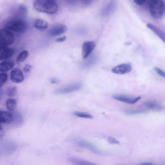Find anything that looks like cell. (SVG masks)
Segmentation results:
<instances>
[{
    "mask_svg": "<svg viewBox=\"0 0 165 165\" xmlns=\"http://www.w3.org/2000/svg\"><path fill=\"white\" fill-rule=\"evenodd\" d=\"M34 7L36 11L48 14L56 13L58 10L55 0H36Z\"/></svg>",
    "mask_w": 165,
    "mask_h": 165,
    "instance_id": "cell-1",
    "label": "cell"
},
{
    "mask_svg": "<svg viewBox=\"0 0 165 165\" xmlns=\"http://www.w3.org/2000/svg\"><path fill=\"white\" fill-rule=\"evenodd\" d=\"M149 9L150 14L153 18L158 19L163 16L164 13V5L162 0H151Z\"/></svg>",
    "mask_w": 165,
    "mask_h": 165,
    "instance_id": "cell-2",
    "label": "cell"
},
{
    "mask_svg": "<svg viewBox=\"0 0 165 165\" xmlns=\"http://www.w3.org/2000/svg\"><path fill=\"white\" fill-rule=\"evenodd\" d=\"M14 40V36L11 32L5 29H0V44L4 46L11 45Z\"/></svg>",
    "mask_w": 165,
    "mask_h": 165,
    "instance_id": "cell-3",
    "label": "cell"
},
{
    "mask_svg": "<svg viewBox=\"0 0 165 165\" xmlns=\"http://www.w3.org/2000/svg\"><path fill=\"white\" fill-rule=\"evenodd\" d=\"M7 28L19 32H24L27 28L26 24L23 21H10L6 25Z\"/></svg>",
    "mask_w": 165,
    "mask_h": 165,
    "instance_id": "cell-4",
    "label": "cell"
},
{
    "mask_svg": "<svg viewBox=\"0 0 165 165\" xmlns=\"http://www.w3.org/2000/svg\"><path fill=\"white\" fill-rule=\"evenodd\" d=\"M75 143L78 146L87 148L96 154L100 155L102 154V152L94 145L85 140L78 139L76 140Z\"/></svg>",
    "mask_w": 165,
    "mask_h": 165,
    "instance_id": "cell-5",
    "label": "cell"
},
{
    "mask_svg": "<svg viewBox=\"0 0 165 165\" xmlns=\"http://www.w3.org/2000/svg\"><path fill=\"white\" fill-rule=\"evenodd\" d=\"M82 87L81 83H77L69 85L65 87L58 89L54 92L55 94H64L76 91Z\"/></svg>",
    "mask_w": 165,
    "mask_h": 165,
    "instance_id": "cell-6",
    "label": "cell"
},
{
    "mask_svg": "<svg viewBox=\"0 0 165 165\" xmlns=\"http://www.w3.org/2000/svg\"><path fill=\"white\" fill-rule=\"evenodd\" d=\"M113 99L129 104H134L141 99V97H134L124 95H113Z\"/></svg>",
    "mask_w": 165,
    "mask_h": 165,
    "instance_id": "cell-7",
    "label": "cell"
},
{
    "mask_svg": "<svg viewBox=\"0 0 165 165\" xmlns=\"http://www.w3.org/2000/svg\"><path fill=\"white\" fill-rule=\"evenodd\" d=\"M132 70L131 65L129 64H121L113 68L112 70V72L118 75H123L129 73Z\"/></svg>",
    "mask_w": 165,
    "mask_h": 165,
    "instance_id": "cell-8",
    "label": "cell"
},
{
    "mask_svg": "<svg viewBox=\"0 0 165 165\" xmlns=\"http://www.w3.org/2000/svg\"><path fill=\"white\" fill-rule=\"evenodd\" d=\"M67 27L63 24H58L52 27L49 31V34L51 36H56L64 33L67 30Z\"/></svg>",
    "mask_w": 165,
    "mask_h": 165,
    "instance_id": "cell-9",
    "label": "cell"
},
{
    "mask_svg": "<svg viewBox=\"0 0 165 165\" xmlns=\"http://www.w3.org/2000/svg\"><path fill=\"white\" fill-rule=\"evenodd\" d=\"M96 46L94 41H88L83 43L82 47V56L83 59L87 58L91 53Z\"/></svg>",
    "mask_w": 165,
    "mask_h": 165,
    "instance_id": "cell-10",
    "label": "cell"
},
{
    "mask_svg": "<svg viewBox=\"0 0 165 165\" xmlns=\"http://www.w3.org/2000/svg\"><path fill=\"white\" fill-rule=\"evenodd\" d=\"M10 78L12 82L16 83H21L24 80L23 73L18 68H14L11 71Z\"/></svg>",
    "mask_w": 165,
    "mask_h": 165,
    "instance_id": "cell-11",
    "label": "cell"
},
{
    "mask_svg": "<svg viewBox=\"0 0 165 165\" xmlns=\"http://www.w3.org/2000/svg\"><path fill=\"white\" fill-rule=\"evenodd\" d=\"M117 5L116 0H110L103 9L102 12V15L106 17L113 13L116 8Z\"/></svg>",
    "mask_w": 165,
    "mask_h": 165,
    "instance_id": "cell-12",
    "label": "cell"
},
{
    "mask_svg": "<svg viewBox=\"0 0 165 165\" xmlns=\"http://www.w3.org/2000/svg\"><path fill=\"white\" fill-rule=\"evenodd\" d=\"M14 50L6 46H0V60H6L13 55Z\"/></svg>",
    "mask_w": 165,
    "mask_h": 165,
    "instance_id": "cell-13",
    "label": "cell"
},
{
    "mask_svg": "<svg viewBox=\"0 0 165 165\" xmlns=\"http://www.w3.org/2000/svg\"><path fill=\"white\" fill-rule=\"evenodd\" d=\"M146 26L148 28L150 29L156 35L159 37L161 40L165 43V34L164 32L161 29L159 28L153 24L148 23L147 24Z\"/></svg>",
    "mask_w": 165,
    "mask_h": 165,
    "instance_id": "cell-14",
    "label": "cell"
},
{
    "mask_svg": "<svg viewBox=\"0 0 165 165\" xmlns=\"http://www.w3.org/2000/svg\"><path fill=\"white\" fill-rule=\"evenodd\" d=\"M68 161L71 164L76 165H95L97 164L85 160L75 157L68 158Z\"/></svg>",
    "mask_w": 165,
    "mask_h": 165,
    "instance_id": "cell-15",
    "label": "cell"
},
{
    "mask_svg": "<svg viewBox=\"0 0 165 165\" xmlns=\"http://www.w3.org/2000/svg\"><path fill=\"white\" fill-rule=\"evenodd\" d=\"M13 115L10 112L1 111H0V123L9 124L13 121Z\"/></svg>",
    "mask_w": 165,
    "mask_h": 165,
    "instance_id": "cell-16",
    "label": "cell"
},
{
    "mask_svg": "<svg viewBox=\"0 0 165 165\" xmlns=\"http://www.w3.org/2000/svg\"><path fill=\"white\" fill-rule=\"evenodd\" d=\"M35 28L39 31H44L47 29L48 24L47 22L43 20L38 19L36 20L34 23Z\"/></svg>",
    "mask_w": 165,
    "mask_h": 165,
    "instance_id": "cell-17",
    "label": "cell"
},
{
    "mask_svg": "<svg viewBox=\"0 0 165 165\" xmlns=\"http://www.w3.org/2000/svg\"><path fill=\"white\" fill-rule=\"evenodd\" d=\"M15 65L13 61H4L0 63V72H6L10 70Z\"/></svg>",
    "mask_w": 165,
    "mask_h": 165,
    "instance_id": "cell-18",
    "label": "cell"
},
{
    "mask_svg": "<svg viewBox=\"0 0 165 165\" xmlns=\"http://www.w3.org/2000/svg\"><path fill=\"white\" fill-rule=\"evenodd\" d=\"M144 105L149 109L156 111H161L163 109V107L156 102L148 101L144 103Z\"/></svg>",
    "mask_w": 165,
    "mask_h": 165,
    "instance_id": "cell-19",
    "label": "cell"
},
{
    "mask_svg": "<svg viewBox=\"0 0 165 165\" xmlns=\"http://www.w3.org/2000/svg\"><path fill=\"white\" fill-rule=\"evenodd\" d=\"M17 100L13 98H9L7 100L6 102V107L10 111H13L17 106Z\"/></svg>",
    "mask_w": 165,
    "mask_h": 165,
    "instance_id": "cell-20",
    "label": "cell"
},
{
    "mask_svg": "<svg viewBox=\"0 0 165 165\" xmlns=\"http://www.w3.org/2000/svg\"><path fill=\"white\" fill-rule=\"evenodd\" d=\"M28 51L26 50L22 51L17 56L16 59L17 62L19 64L23 62L28 58Z\"/></svg>",
    "mask_w": 165,
    "mask_h": 165,
    "instance_id": "cell-21",
    "label": "cell"
},
{
    "mask_svg": "<svg viewBox=\"0 0 165 165\" xmlns=\"http://www.w3.org/2000/svg\"><path fill=\"white\" fill-rule=\"evenodd\" d=\"M17 92V89L16 87H10L7 88L5 91L6 95L9 97H13L15 96Z\"/></svg>",
    "mask_w": 165,
    "mask_h": 165,
    "instance_id": "cell-22",
    "label": "cell"
},
{
    "mask_svg": "<svg viewBox=\"0 0 165 165\" xmlns=\"http://www.w3.org/2000/svg\"><path fill=\"white\" fill-rule=\"evenodd\" d=\"M76 116L86 119H93V116L88 113L81 112H75L73 113Z\"/></svg>",
    "mask_w": 165,
    "mask_h": 165,
    "instance_id": "cell-23",
    "label": "cell"
},
{
    "mask_svg": "<svg viewBox=\"0 0 165 165\" xmlns=\"http://www.w3.org/2000/svg\"><path fill=\"white\" fill-rule=\"evenodd\" d=\"M125 114L129 115L144 114L146 113V111L143 110H127L125 111Z\"/></svg>",
    "mask_w": 165,
    "mask_h": 165,
    "instance_id": "cell-24",
    "label": "cell"
},
{
    "mask_svg": "<svg viewBox=\"0 0 165 165\" xmlns=\"http://www.w3.org/2000/svg\"><path fill=\"white\" fill-rule=\"evenodd\" d=\"M8 78V75L6 73L0 74V88L6 82Z\"/></svg>",
    "mask_w": 165,
    "mask_h": 165,
    "instance_id": "cell-25",
    "label": "cell"
},
{
    "mask_svg": "<svg viewBox=\"0 0 165 165\" xmlns=\"http://www.w3.org/2000/svg\"><path fill=\"white\" fill-rule=\"evenodd\" d=\"M19 10L23 15L26 16L28 14V10L25 5L21 4L19 6Z\"/></svg>",
    "mask_w": 165,
    "mask_h": 165,
    "instance_id": "cell-26",
    "label": "cell"
},
{
    "mask_svg": "<svg viewBox=\"0 0 165 165\" xmlns=\"http://www.w3.org/2000/svg\"><path fill=\"white\" fill-rule=\"evenodd\" d=\"M154 70L158 74L161 76V77L164 78L165 77V73L164 71L161 69L160 68L157 66H154Z\"/></svg>",
    "mask_w": 165,
    "mask_h": 165,
    "instance_id": "cell-27",
    "label": "cell"
},
{
    "mask_svg": "<svg viewBox=\"0 0 165 165\" xmlns=\"http://www.w3.org/2000/svg\"><path fill=\"white\" fill-rule=\"evenodd\" d=\"M108 142L111 144H119V142L114 138L109 137L108 138Z\"/></svg>",
    "mask_w": 165,
    "mask_h": 165,
    "instance_id": "cell-28",
    "label": "cell"
},
{
    "mask_svg": "<svg viewBox=\"0 0 165 165\" xmlns=\"http://www.w3.org/2000/svg\"><path fill=\"white\" fill-rule=\"evenodd\" d=\"M32 68V66L30 65L27 64L23 68V70L25 72L28 73L30 72Z\"/></svg>",
    "mask_w": 165,
    "mask_h": 165,
    "instance_id": "cell-29",
    "label": "cell"
},
{
    "mask_svg": "<svg viewBox=\"0 0 165 165\" xmlns=\"http://www.w3.org/2000/svg\"><path fill=\"white\" fill-rule=\"evenodd\" d=\"M134 1L135 4L138 6H141L145 3L146 0H134Z\"/></svg>",
    "mask_w": 165,
    "mask_h": 165,
    "instance_id": "cell-30",
    "label": "cell"
},
{
    "mask_svg": "<svg viewBox=\"0 0 165 165\" xmlns=\"http://www.w3.org/2000/svg\"><path fill=\"white\" fill-rule=\"evenodd\" d=\"M66 39V37L65 36L56 39V41L58 42H62L65 41Z\"/></svg>",
    "mask_w": 165,
    "mask_h": 165,
    "instance_id": "cell-31",
    "label": "cell"
},
{
    "mask_svg": "<svg viewBox=\"0 0 165 165\" xmlns=\"http://www.w3.org/2000/svg\"><path fill=\"white\" fill-rule=\"evenodd\" d=\"M4 133V131L3 128L0 125V137H3Z\"/></svg>",
    "mask_w": 165,
    "mask_h": 165,
    "instance_id": "cell-32",
    "label": "cell"
},
{
    "mask_svg": "<svg viewBox=\"0 0 165 165\" xmlns=\"http://www.w3.org/2000/svg\"><path fill=\"white\" fill-rule=\"evenodd\" d=\"M60 82L58 80L56 79H52L51 80V83H53V84H56V83H58L59 82Z\"/></svg>",
    "mask_w": 165,
    "mask_h": 165,
    "instance_id": "cell-33",
    "label": "cell"
},
{
    "mask_svg": "<svg viewBox=\"0 0 165 165\" xmlns=\"http://www.w3.org/2000/svg\"><path fill=\"white\" fill-rule=\"evenodd\" d=\"M152 164L150 162H144V163H142L140 165H151Z\"/></svg>",
    "mask_w": 165,
    "mask_h": 165,
    "instance_id": "cell-34",
    "label": "cell"
},
{
    "mask_svg": "<svg viewBox=\"0 0 165 165\" xmlns=\"http://www.w3.org/2000/svg\"><path fill=\"white\" fill-rule=\"evenodd\" d=\"M65 1L68 2V3H73L75 2V0H65Z\"/></svg>",
    "mask_w": 165,
    "mask_h": 165,
    "instance_id": "cell-35",
    "label": "cell"
},
{
    "mask_svg": "<svg viewBox=\"0 0 165 165\" xmlns=\"http://www.w3.org/2000/svg\"><path fill=\"white\" fill-rule=\"evenodd\" d=\"M2 98V91L0 90V101L1 100Z\"/></svg>",
    "mask_w": 165,
    "mask_h": 165,
    "instance_id": "cell-36",
    "label": "cell"
},
{
    "mask_svg": "<svg viewBox=\"0 0 165 165\" xmlns=\"http://www.w3.org/2000/svg\"><path fill=\"white\" fill-rule=\"evenodd\" d=\"M85 3H90V2L92 0H85Z\"/></svg>",
    "mask_w": 165,
    "mask_h": 165,
    "instance_id": "cell-37",
    "label": "cell"
}]
</instances>
